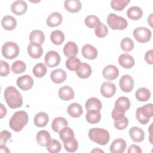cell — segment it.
<instances>
[{
	"label": "cell",
	"instance_id": "1",
	"mask_svg": "<svg viewBox=\"0 0 153 153\" xmlns=\"http://www.w3.org/2000/svg\"><path fill=\"white\" fill-rule=\"evenodd\" d=\"M4 98L8 106L11 109L20 108L23 105L20 93L13 86H8L5 89Z\"/></svg>",
	"mask_w": 153,
	"mask_h": 153
},
{
	"label": "cell",
	"instance_id": "2",
	"mask_svg": "<svg viewBox=\"0 0 153 153\" xmlns=\"http://www.w3.org/2000/svg\"><path fill=\"white\" fill-rule=\"evenodd\" d=\"M29 120L27 114L24 111L16 112L10 120L9 126L14 131H21L27 124Z\"/></svg>",
	"mask_w": 153,
	"mask_h": 153
},
{
	"label": "cell",
	"instance_id": "3",
	"mask_svg": "<svg viewBox=\"0 0 153 153\" xmlns=\"http://www.w3.org/2000/svg\"><path fill=\"white\" fill-rule=\"evenodd\" d=\"M88 137L91 140L100 145H105L109 140V132L101 128H92L88 131Z\"/></svg>",
	"mask_w": 153,
	"mask_h": 153
},
{
	"label": "cell",
	"instance_id": "4",
	"mask_svg": "<svg viewBox=\"0 0 153 153\" xmlns=\"http://www.w3.org/2000/svg\"><path fill=\"white\" fill-rule=\"evenodd\" d=\"M136 116L137 121L142 124H147L149 118L153 116V105L152 103H147L143 106L139 107L136 111Z\"/></svg>",
	"mask_w": 153,
	"mask_h": 153
},
{
	"label": "cell",
	"instance_id": "5",
	"mask_svg": "<svg viewBox=\"0 0 153 153\" xmlns=\"http://www.w3.org/2000/svg\"><path fill=\"white\" fill-rule=\"evenodd\" d=\"M107 23L112 30H124L128 26L126 19L114 13H111L108 16Z\"/></svg>",
	"mask_w": 153,
	"mask_h": 153
},
{
	"label": "cell",
	"instance_id": "6",
	"mask_svg": "<svg viewBox=\"0 0 153 153\" xmlns=\"http://www.w3.org/2000/svg\"><path fill=\"white\" fill-rule=\"evenodd\" d=\"M2 54L7 59H13L19 54L20 48L19 45L12 41L5 42L2 47Z\"/></svg>",
	"mask_w": 153,
	"mask_h": 153
},
{
	"label": "cell",
	"instance_id": "7",
	"mask_svg": "<svg viewBox=\"0 0 153 153\" xmlns=\"http://www.w3.org/2000/svg\"><path fill=\"white\" fill-rule=\"evenodd\" d=\"M133 35L139 42L145 43L150 40L151 31L146 27H138L133 30Z\"/></svg>",
	"mask_w": 153,
	"mask_h": 153
},
{
	"label": "cell",
	"instance_id": "8",
	"mask_svg": "<svg viewBox=\"0 0 153 153\" xmlns=\"http://www.w3.org/2000/svg\"><path fill=\"white\" fill-rule=\"evenodd\" d=\"M44 61L45 65L49 68H54L59 65L60 62V56L55 51H49L45 54Z\"/></svg>",
	"mask_w": 153,
	"mask_h": 153
},
{
	"label": "cell",
	"instance_id": "9",
	"mask_svg": "<svg viewBox=\"0 0 153 153\" xmlns=\"http://www.w3.org/2000/svg\"><path fill=\"white\" fill-rule=\"evenodd\" d=\"M130 102L127 97L121 96L118 97L115 103V106L113 109L118 113L125 114V112L130 108Z\"/></svg>",
	"mask_w": 153,
	"mask_h": 153
},
{
	"label": "cell",
	"instance_id": "10",
	"mask_svg": "<svg viewBox=\"0 0 153 153\" xmlns=\"http://www.w3.org/2000/svg\"><path fill=\"white\" fill-rule=\"evenodd\" d=\"M16 84L20 89L26 91L30 90L32 87L33 85V80L30 75H25L20 76L17 78Z\"/></svg>",
	"mask_w": 153,
	"mask_h": 153
},
{
	"label": "cell",
	"instance_id": "11",
	"mask_svg": "<svg viewBox=\"0 0 153 153\" xmlns=\"http://www.w3.org/2000/svg\"><path fill=\"white\" fill-rule=\"evenodd\" d=\"M119 85L123 91L129 93L133 88L134 81L129 75H124L119 81Z\"/></svg>",
	"mask_w": 153,
	"mask_h": 153
},
{
	"label": "cell",
	"instance_id": "12",
	"mask_svg": "<svg viewBox=\"0 0 153 153\" xmlns=\"http://www.w3.org/2000/svg\"><path fill=\"white\" fill-rule=\"evenodd\" d=\"M102 74L105 79L112 81L118 77L119 75V70L115 65H109L103 68Z\"/></svg>",
	"mask_w": 153,
	"mask_h": 153
},
{
	"label": "cell",
	"instance_id": "13",
	"mask_svg": "<svg viewBox=\"0 0 153 153\" xmlns=\"http://www.w3.org/2000/svg\"><path fill=\"white\" fill-rule=\"evenodd\" d=\"M116 92L115 85L111 82H103L100 87V93L102 95L106 98L112 97Z\"/></svg>",
	"mask_w": 153,
	"mask_h": 153
},
{
	"label": "cell",
	"instance_id": "14",
	"mask_svg": "<svg viewBox=\"0 0 153 153\" xmlns=\"http://www.w3.org/2000/svg\"><path fill=\"white\" fill-rule=\"evenodd\" d=\"M127 147V143L124 139L118 138L114 140L110 146V151L112 153H123Z\"/></svg>",
	"mask_w": 153,
	"mask_h": 153
},
{
	"label": "cell",
	"instance_id": "15",
	"mask_svg": "<svg viewBox=\"0 0 153 153\" xmlns=\"http://www.w3.org/2000/svg\"><path fill=\"white\" fill-rule=\"evenodd\" d=\"M27 5L26 2L22 0L14 1L11 6V11L17 16H21L25 13L27 11Z\"/></svg>",
	"mask_w": 153,
	"mask_h": 153
},
{
	"label": "cell",
	"instance_id": "16",
	"mask_svg": "<svg viewBox=\"0 0 153 153\" xmlns=\"http://www.w3.org/2000/svg\"><path fill=\"white\" fill-rule=\"evenodd\" d=\"M118 63L120 65L126 69L131 68L135 63L134 59L129 54H121L118 57Z\"/></svg>",
	"mask_w": 153,
	"mask_h": 153
},
{
	"label": "cell",
	"instance_id": "17",
	"mask_svg": "<svg viewBox=\"0 0 153 153\" xmlns=\"http://www.w3.org/2000/svg\"><path fill=\"white\" fill-rule=\"evenodd\" d=\"M81 53L84 57L89 60L95 59L98 54L97 49L92 45L88 44L82 47Z\"/></svg>",
	"mask_w": 153,
	"mask_h": 153
},
{
	"label": "cell",
	"instance_id": "18",
	"mask_svg": "<svg viewBox=\"0 0 153 153\" xmlns=\"http://www.w3.org/2000/svg\"><path fill=\"white\" fill-rule=\"evenodd\" d=\"M37 143L42 146H47L51 141L50 133L45 130H40L38 132L36 137Z\"/></svg>",
	"mask_w": 153,
	"mask_h": 153
},
{
	"label": "cell",
	"instance_id": "19",
	"mask_svg": "<svg viewBox=\"0 0 153 153\" xmlns=\"http://www.w3.org/2000/svg\"><path fill=\"white\" fill-rule=\"evenodd\" d=\"M129 135L131 140L135 142H140L144 140L145 133L138 127H132L129 130Z\"/></svg>",
	"mask_w": 153,
	"mask_h": 153
},
{
	"label": "cell",
	"instance_id": "20",
	"mask_svg": "<svg viewBox=\"0 0 153 153\" xmlns=\"http://www.w3.org/2000/svg\"><path fill=\"white\" fill-rule=\"evenodd\" d=\"M58 94L62 100L65 101H68L74 99L75 96L73 89L68 85H65L60 87L59 90Z\"/></svg>",
	"mask_w": 153,
	"mask_h": 153
},
{
	"label": "cell",
	"instance_id": "21",
	"mask_svg": "<svg viewBox=\"0 0 153 153\" xmlns=\"http://www.w3.org/2000/svg\"><path fill=\"white\" fill-rule=\"evenodd\" d=\"M27 53L31 57L39 59L42 54L43 50L41 45L30 42L27 46Z\"/></svg>",
	"mask_w": 153,
	"mask_h": 153
},
{
	"label": "cell",
	"instance_id": "22",
	"mask_svg": "<svg viewBox=\"0 0 153 153\" xmlns=\"http://www.w3.org/2000/svg\"><path fill=\"white\" fill-rule=\"evenodd\" d=\"M50 78L53 82L56 84H60L65 81L66 78V73L62 69H57L51 72Z\"/></svg>",
	"mask_w": 153,
	"mask_h": 153
},
{
	"label": "cell",
	"instance_id": "23",
	"mask_svg": "<svg viewBox=\"0 0 153 153\" xmlns=\"http://www.w3.org/2000/svg\"><path fill=\"white\" fill-rule=\"evenodd\" d=\"M63 17L60 13L58 12H54L51 13L47 19V26L53 27L59 26L62 22Z\"/></svg>",
	"mask_w": 153,
	"mask_h": 153
},
{
	"label": "cell",
	"instance_id": "24",
	"mask_svg": "<svg viewBox=\"0 0 153 153\" xmlns=\"http://www.w3.org/2000/svg\"><path fill=\"white\" fill-rule=\"evenodd\" d=\"M1 25L5 30H12L16 28L17 26V21L14 17L7 15L2 19Z\"/></svg>",
	"mask_w": 153,
	"mask_h": 153
},
{
	"label": "cell",
	"instance_id": "25",
	"mask_svg": "<svg viewBox=\"0 0 153 153\" xmlns=\"http://www.w3.org/2000/svg\"><path fill=\"white\" fill-rule=\"evenodd\" d=\"M81 3L79 0H66L64 2L65 9L72 13H77L81 8Z\"/></svg>",
	"mask_w": 153,
	"mask_h": 153
},
{
	"label": "cell",
	"instance_id": "26",
	"mask_svg": "<svg viewBox=\"0 0 153 153\" xmlns=\"http://www.w3.org/2000/svg\"><path fill=\"white\" fill-rule=\"evenodd\" d=\"M78 52V48L76 43L73 41L68 42L63 47V53L66 57L75 56Z\"/></svg>",
	"mask_w": 153,
	"mask_h": 153
},
{
	"label": "cell",
	"instance_id": "27",
	"mask_svg": "<svg viewBox=\"0 0 153 153\" xmlns=\"http://www.w3.org/2000/svg\"><path fill=\"white\" fill-rule=\"evenodd\" d=\"M29 40L31 43H35L41 45L44 42L45 36L41 30H33L30 33Z\"/></svg>",
	"mask_w": 153,
	"mask_h": 153
},
{
	"label": "cell",
	"instance_id": "28",
	"mask_svg": "<svg viewBox=\"0 0 153 153\" xmlns=\"http://www.w3.org/2000/svg\"><path fill=\"white\" fill-rule=\"evenodd\" d=\"M68 114L73 118H78L83 113V109L79 103H72L69 105L68 107Z\"/></svg>",
	"mask_w": 153,
	"mask_h": 153
},
{
	"label": "cell",
	"instance_id": "29",
	"mask_svg": "<svg viewBox=\"0 0 153 153\" xmlns=\"http://www.w3.org/2000/svg\"><path fill=\"white\" fill-rule=\"evenodd\" d=\"M49 118L44 112H39L34 117V124L38 127H45L48 123Z\"/></svg>",
	"mask_w": 153,
	"mask_h": 153
},
{
	"label": "cell",
	"instance_id": "30",
	"mask_svg": "<svg viewBox=\"0 0 153 153\" xmlns=\"http://www.w3.org/2000/svg\"><path fill=\"white\" fill-rule=\"evenodd\" d=\"M92 72L91 68L88 63H82L80 68L76 71V74L78 76L82 79H85L88 78Z\"/></svg>",
	"mask_w": 153,
	"mask_h": 153
},
{
	"label": "cell",
	"instance_id": "31",
	"mask_svg": "<svg viewBox=\"0 0 153 153\" xmlns=\"http://www.w3.org/2000/svg\"><path fill=\"white\" fill-rule=\"evenodd\" d=\"M85 106L87 111L95 109L97 111H100L102 109V103L100 100L94 97L89 98L85 103Z\"/></svg>",
	"mask_w": 153,
	"mask_h": 153
},
{
	"label": "cell",
	"instance_id": "32",
	"mask_svg": "<svg viewBox=\"0 0 153 153\" xmlns=\"http://www.w3.org/2000/svg\"><path fill=\"white\" fill-rule=\"evenodd\" d=\"M68 122L67 120L63 117H56L55 118L51 123L52 129L56 133L65 127L68 126Z\"/></svg>",
	"mask_w": 153,
	"mask_h": 153
},
{
	"label": "cell",
	"instance_id": "33",
	"mask_svg": "<svg viewBox=\"0 0 153 153\" xmlns=\"http://www.w3.org/2000/svg\"><path fill=\"white\" fill-rule=\"evenodd\" d=\"M143 11L142 9L137 6H132L127 11V17L131 20H137L142 17Z\"/></svg>",
	"mask_w": 153,
	"mask_h": 153
},
{
	"label": "cell",
	"instance_id": "34",
	"mask_svg": "<svg viewBox=\"0 0 153 153\" xmlns=\"http://www.w3.org/2000/svg\"><path fill=\"white\" fill-rule=\"evenodd\" d=\"M59 137L63 143L68 142L74 138V132L71 128L66 126L59 131Z\"/></svg>",
	"mask_w": 153,
	"mask_h": 153
},
{
	"label": "cell",
	"instance_id": "35",
	"mask_svg": "<svg viewBox=\"0 0 153 153\" xmlns=\"http://www.w3.org/2000/svg\"><path fill=\"white\" fill-rule=\"evenodd\" d=\"M85 118L88 123L90 124H96L100 121L101 119V114L99 111L95 109L87 111L85 115Z\"/></svg>",
	"mask_w": 153,
	"mask_h": 153
},
{
	"label": "cell",
	"instance_id": "36",
	"mask_svg": "<svg viewBox=\"0 0 153 153\" xmlns=\"http://www.w3.org/2000/svg\"><path fill=\"white\" fill-rule=\"evenodd\" d=\"M81 63L80 60L77 57H69L66 60V67L70 71H76L80 68Z\"/></svg>",
	"mask_w": 153,
	"mask_h": 153
},
{
	"label": "cell",
	"instance_id": "37",
	"mask_svg": "<svg viewBox=\"0 0 153 153\" xmlns=\"http://www.w3.org/2000/svg\"><path fill=\"white\" fill-rule=\"evenodd\" d=\"M50 39L54 44L60 45L65 41V35L61 30H56L51 32L50 35Z\"/></svg>",
	"mask_w": 153,
	"mask_h": 153
},
{
	"label": "cell",
	"instance_id": "38",
	"mask_svg": "<svg viewBox=\"0 0 153 153\" xmlns=\"http://www.w3.org/2000/svg\"><path fill=\"white\" fill-rule=\"evenodd\" d=\"M135 96L139 101L146 102L150 98L151 92L146 87H142L137 90Z\"/></svg>",
	"mask_w": 153,
	"mask_h": 153
},
{
	"label": "cell",
	"instance_id": "39",
	"mask_svg": "<svg viewBox=\"0 0 153 153\" xmlns=\"http://www.w3.org/2000/svg\"><path fill=\"white\" fill-rule=\"evenodd\" d=\"M33 74L37 78L43 77L47 73V68L43 63L36 64L32 69Z\"/></svg>",
	"mask_w": 153,
	"mask_h": 153
},
{
	"label": "cell",
	"instance_id": "40",
	"mask_svg": "<svg viewBox=\"0 0 153 153\" xmlns=\"http://www.w3.org/2000/svg\"><path fill=\"white\" fill-rule=\"evenodd\" d=\"M85 24L89 28H96L100 23L99 19L94 15H89L85 19Z\"/></svg>",
	"mask_w": 153,
	"mask_h": 153
},
{
	"label": "cell",
	"instance_id": "41",
	"mask_svg": "<svg viewBox=\"0 0 153 153\" xmlns=\"http://www.w3.org/2000/svg\"><path fill=\"white\" fill-rule=\"evenodd\" d=\"M26 69V65L22 60H16L14 62H13L11 65L12 71L16 74L23 73L25 71Z\"/></svg>",
	"mask_w": 153,
	"mask_h": 153
},
{
	"label": "cell",
	"instance_id": "42",
	"mask_svg": "<svg viewBox=\"0 0 153 153\" xmlns=\"http://www.w3.org/2000/svg\"><path fill=\"white\" fill-rule=\"evenodd\" d=\"M130 2V0H112L111 6L116 11H121L126 8Z\"/></svg>",
	"mask_w": 153,
	"mask_h": 153
},
{
	"label": "cell",
	"instance_id": "43",
	"mask_svg": "<svg viewBox=\"0 0 153 153\" xmlns=\"http://www.w3.org/2000/svg\"><path fill=\"white\" fill-rule=\"evenodd\" d=\"M120 46L123 51L126 52H128L133 49L134 45L133 41L131 38L128 37H126L121 40Z\"/></svg>",
	"mask_w": 153,
	"mask_h": 153
},
{
	"label": "cell",
	"instance_id": "44",
	"mask_svg": "<svg viewBox=\"0 0 153 153\" xmlns=\"http://www.w3.org/2000/svg\"><path fill=\"white\" fill-rule=\"evenodd\" d=\"M63 146L66 151L69 152H75L78 148V143L76 139L74 137L71 140L63 143Z\"/></svg>",
	"mask_w": 153,
	"mask_h": 153
},
{
	"label": "cell",
	"instance_id": "45",
	"mask_svg": "<svg viewBox=\"0 0 153 153\" xmlns=\"http://www.w3.org/2000/svg\"><path fill=\"white\" fill-rule=\"evenodd\" d=\"M62 146L60 143L56 139L51 140L50 144L47 146V151L50 153H57L60 151Z\"/></svg>",
	"mask_w": 153,
	"mask_h": 153
},
{
	"label": "cell",
	"instance_id": "46",
	"mask_svg": "<svg viewBox=\"0 0 153 153\" xmlns=\"http://www.w3.org/2000/svg\"><path fill=\"white\" fill-rule=\"evenodd\" d=\"M108 29L106 25L100 22V23L95 28V35L99 38H103L108 34Z\"/></svg>",
	"mask_w": 153,
	"mask_h": 153
},
{
	"label": "cell",
	"instance_id": "47",
	"mask_svg": "<svg viewBox=\"0 0 153 153\" xmlns=\"http://www.w3.org/2000/svg\"><path fill=\"white\" fill-rule=\"evenodd\" d=\"M128 124V120L126 117H124L121 120L114 121V123L115 127L117 129L121 130L125 129L127 127Z\"/></svg>",
	"mask_w": 153,
	"mask_h": 153
},
{
	"label": "cell",
	"instance_id": "48",
	"mask_svg": "<svg viewBox=\"0 0 153 153\" xmlns=\"http://www.w3.org/2000/svg\"><path fill=\"white\" fill-rule=\"evenodd\" d=\"M1 72H0V75L1 76H5L9 74L10 72V69L9 65L7 62L1 60Z\"/></svg>",
	"mask_w": 153,
	"mask_h": 153
},
{
	"label": "cell",
	"instance_id": "49",
	"mask_svg": "<svg viewBox=\"0 0 153 153\" xmlns=\"http://www.w3.org/2000/svg\"><path fill=\"white\" fill-rule=\"evenodd\" d=\"M11 137V133L7 130H3L1 132V145H5L7 140Z\"/></svg>",
	"mask_w": 153,
	"mask_h": 153
},
{
	"label": "cell",
	"instance_id": "50",
	"mask_svg": "<svg viewBox=\"0 0 153 153\" xmlns=\"http://www.w3.org/2000/svg\"><path fill=\"white\" fill-rule=\"evenodd\" d=\"M152 50H150L146 52L145 54V60L146 63L152 65L153 64V60H152Z\"/></svg>",
	"mask_w": 153,
	"mask_h": 153
},
{
	"label": "cell",
	"instance_id": "51",
	"mask_svg": "<svg viewBox=\"0 0 153 153\" xmlns=\"http://www.w3.org/2000/svg\"><path fill=\"white\" fill-rule=\"evenodd\" d=\"M128 153H141L142 152V149L140 148V146H139L137 145H131L129 148L128 149L127 151Z\"/></svg>",
	"mask_w": 153,
	"mask_h": 153
},
{
	"label": "cell",
	"instance_id": "52",
	"mask_svg": "<svg viewBox=\"0 0 153 153\" xmlns=\"http://www.w3.org/2000/svg\"><path fill=\"white\" fill-rule=\"evenodd\" d=\"M0 106H1V110H0V114H1V115H0V118H2L4 116L6 115L7 111L6 108L4 106V105L2 103L0 104Z\"/></svg>",
	"mask_w": 153,
	"mask_h": 153
},
{
	"label": "cell",
	"instance_id": "53",
	"mask_svg": "<svg viewBox=\"0 0 153 153\" xmlns=\"http://www.w3.org/2000/svg\"><path fill=\"white\" fill-rule=\"evenodd\" d=\"M1 151L2 152H10V151L8 149V148L5 146V145H1L0 146Z\"/></svg>",
	"mask_w": 153,
	"mask_h": 153
},
{
	"label": "cell",
	"instance_id": "54",
	"mask_svg": "<svg viewBox=\"0 0 153 153\" xmlns=\"http://www.w3.org/2000/svg\"><path fill=\"white\" fill-rule=\"evenodd\" d=\"M92 152H103V151L99 149V148H96L95 149H93V151H91Z\"/></svg>",
	"mask_w": 153,
	"mask_h": 153
}]
</instances>
